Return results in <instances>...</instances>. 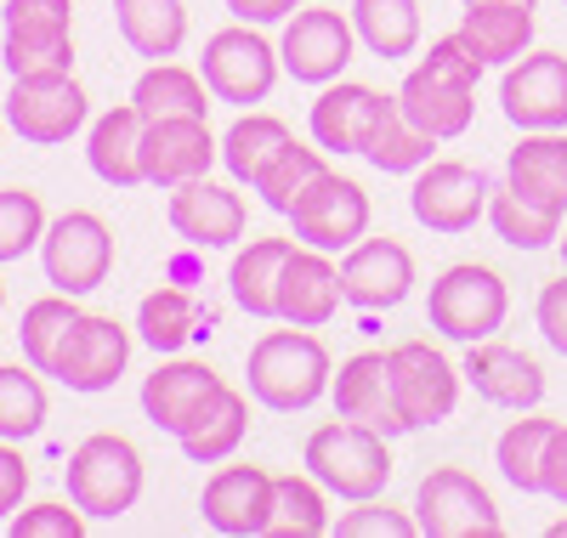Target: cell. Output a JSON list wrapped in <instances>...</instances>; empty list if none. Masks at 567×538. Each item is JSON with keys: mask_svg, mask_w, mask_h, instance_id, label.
<instances>
[{"mask_svg": "<svg viewBox=\"0 0 567 538\" xmlns=\"http://www.w3.org/2000/svg\"><path fill=\"white\" fill-rule=\"evenodd\" d=\"M483 58L471 52V40L454 29L443 40H432V52H425L409 74H403V91L398 103L403 114L437 142H454L471 131V114H477V80H483Z\"/></svg>", "mask_w": 567, "mask_h": 538, "instance_id": "6da1fadb", "label": "cell"}, {"mask_svg": "<svg viewBox=\"0 0 567 538\" xmlns=\"http://www.w3.org/2000/svg\"><path fill=\"white\" fill-rule=\"evenodd\" d=\"M250 397L272 414H307L329 385H336V363H329L323 340L312 329H267L250 346Z\"/></svg>", "mask_w": 567, "mask_h": 538, "instance_id": "7a4b0ae2", "label": "cell"}, {"mask_svg": "<svg viewBox=\"0 0 567 538\" xmlns=\"http://www.w3.org/2000/svg\"><path fill=\"white\" fill-rule=\"evenodd\" d=\"M392 436H381L374 425H358V420H336V425H318L307 436V470L341 499H381L386 482H392Z\"/></svg>", "mask_w": 567, "mask_h": 538, "instance_id": "3957f363", "label": "cell"}, {"mask_svg": "<svg viewBox=\"0 0 567 538\" xmlns=\"http://www.w3.org/2000/svg\"><path fill=\"white\" fill-rule=\"evenodd\" d=\"M511 312V289L494 267L483 261H460L432 283V301H425V318L443 340H460V346H477V340H494V329Z\"/></svg>", "mask_w": 567, "mask_h": 538, "instance_id": "277c9868", "label": "cell"}, {"mask_svg": "<svg viewBox=\"0 0 567 538\" xmlns=\"http://www.w3.org/2000/svg\"><path fill=\"white\" fill-rule=\"evenodd\" d=\"M69 499L97 521L125 516L142 499V454L114 431L85 436V443L69 454Z\"/></svg>", "mask_w": 567, "mask_h": 538, "instance_id": "5b68a950", "label": "cell"}, {"mask_svg": "<svg viewBox=\"0 0 567 538\" xmlns=\"http://www.w3.org/2000/svg\"><path fill=\"white\" fill-rule=\"evenodd\" d=\"M278 45L256 29V23H233V29H216L205 40V58H199V74L210 85L216 103H233V108H245V103H267L272 85H278Z\"/></svg>", "mask_w": 567, "mask_h": 538, "instance_id": "8992f818", "label": "cell"}, {"mask_svg": "<svg viewBox=\"0 0 567 538\" xmlns=\"http://www.w3.org/2000/svg\"><path fill=\"white\" fill-rule=\"evenodd\" d=\"M414 521L425 538H499L505 521H499V505L494 494L460 465H437L425 470L420 487H414Z\"/></svg>", "mask_w": 567, "mask_h": 538, "instance_id": "52a82bcc", "label": "cell"}, {"mask_svg": "<svg viewBox=\"0 0 567 538\" xmlns=\"http://www.w3.org/2000/svg\"><path fill=\"white\" fill-rule=\"evenodd\" d=\"M488 176L465 159H432L414 170V187H409V210L425 232H471L483 216H488Z\"/></svg>", "mask_w": 567, "mask_h": 538, "instance_id": "ba28073f", "label": "cell"}, {"mask_svg": "<svg viewBox=\"0 0 567 538\" xmlns=\"http://www.w3.org/2000/svg\"><path fill=\"white\" fill-rule=\"evenodd\" d=\"M7 120L23 142L34 148H58L85 125V91L69 69H45V74H12L7 96Z\"/></svg>", "mask_w": 567, "mask_h": 538, "instance_id": "9c48e42d", "label": "cell"}, {"mask_svg": "<svg viewBox=\"0 0 567 538\" xmlns=\"http://www.w3.org/2000/svg\"><path fill=\"white\" fill-rule=\"evenodd\" d=\"M40 261H45V278H52L63 296H91V289H103V278L114 267V232H109L103 216L69 210L45 227Z\"/></svg>", "mask_w": 567, "mask_h": 538, "instance_id": "30bf717a", "label": "cell"}, {"mask_svg": "<svg viewBox=\"0 0 567 538\" xmlns=\"http://www.w3.org/2000/svg\"><path fill=\"white\" fill-rule=\"evenodd\" d=\"M352 52H358L352 12L341 18L336 7H301L290 23H284V40H278L284 74H296L301 85H329V80H341L347 63H352Z\"/></svg>", "mask_w": 567, "mask_h": 538, "instance_id": "8fae6325", "label": "cell"}, {"mask_svg": "<svg viewBox=\"0 0 567 538\" xmlns=\"http://www.w3.org/2000/svg\"><path fill=\"white\" fill-rule=\"evenodd\" d=\"M386 358H392V385H398V408H403L409 431L443 425L460 403V369L432 340H398Z\"/></svg>", "mask_w": 567, "mask_h": 538, "instance_id": "7c38bea8", "label": "cell"}, {"mask_svg": "<svg viewBox=\"0 0 567 538\" xmlns=\"http://www.w3.org/2000/svg\"><path fill=\"white\" fill-rule=\"evenodd\" d=\"M7 69L12 74L74 69V7L69 0H7Z\"/></svg>", "mask_w": 567, "mask_h": 538, "instance_id": "4fadbf2b", "label": "cell"}, {"mask_svg": "<svg viewBox=\"0 0 567 538\" xmlns=\"http://www.w3.org/2000/svg\"><path fill=\"white\" fill-rule=\"evenodd\" d=\"M221 391H227V380H221L210 363H199V358H171V363H159L148 380H142V414H148L159 431H171L176 443H182V436L221 403Z\"/></svg>", "mask_w": 567, "mask_h": 538, "instance_id": "5bb4252c", "label": "cell"}, {"mask_svg": "<svg viewBox=\"0 0 567 538\" xmlns=\"http://www.w3.org/2000/svg\"><path fill=\"white\" fill-rule=\"evenodd\" d=\"M369 216H374L369 193L352 176H341V170H323L290 210L296 238L312 244V250H352V244L369 232Z\"/></svg>", "mask_w": 567, "mask_h": 538, "instance_id": "9a60e30c", "label": "cell"}, {"mask_svg": "<svg viewBox=\"0 0 567 538\" xmlns=\"http://www.w3.org/2000/svg\"><path fill=\"white\" fill-rule=\"evenodd\" d=\"M499 108L516 131H567V58L523 52L499 80Z\"/></svg>", "mask_w": 567, "mask_h": 538, "instance_id": "2e32d148", "label": "cell"}, {"mask_svg": "<svg viewBox=\"0 0 567 538\" xmlns=\"http://www.w3.org/2000/svg\"><path fill=\"white\" fill-rule=\"evenodd\" d=\"M125 358H131V334L103 312H80L63 334V346H58L52 374L69 391H109L125 374Z\"/></svg>", "mask_w": 567, "mask_h": 538, "instance_id": "e0dca14e", "label": "cell"}, {"mask_svg": "<svg viewBox=\"0 0 567 538\" xmlns=\"http://www.w3.org/2000/svg\"><path fill=\"white\" fill-rule=\"evenodd\" d=\"M216 159H221V142L210 136L199 114L148 120V131H142V176L154 187H182L194 176H210Z\"/></svg>", "mask_w": 567, "mask_h": 538, "instance_id": "ac0fdd59", "label": "cell"}, {"mask_svg": "<svg viewBox=\"0 0 567 538\" xmlns=\"http://www.w3.org/2000/svg\"><path fill=\"white\" fill-rule=\"evenodd\" d=\"M460 374H465V385L477 391L483 403H494V408L528 414V408L545 403V369H539L523 346H505V340H477V346H465Z\"/></svg>", "mask_w": 567, "mask_h": 538, "instance_id": "d6986e66", "label": "cell"}, {"mask_svg": "<svg viewBox=\"0 0 567 538\" xmlns=\"http://www.w3.org/2000/svg\"><path fill=\"white\" fill-rule=\"evenodd\" d=\"M171 227L182 244H194V250H227V244H239L245 238V199L233 187L210 182V176H194V182H182L171 187V205H165Z\"/></svg>", "mask_w": 567, "mask_h": 538, "instance_id": "ffe728a7", "label": "cell"}, {"mask_svg": "<svg viewBox=\"0 0 567 538\" xmlns=\"http://www.w3.org/2000/svg\"><path fill=\"white\" fill-rule=\"evenodd\" d=\"M341 289H347V301L363 307V312H392L409 301V289H414V256L403 250L398 238H358L347 261H341Z\"/></svg>", "mask_w": 567, "mask_h": 538, "instance_id": "44dd1931", "label": "cell"}, {"mask_svg": "<svg viewBox=\"0 0 567 538\" xmlns=\"http://www.w3.org/2000/svg\"><path fill=\"white\" fill-rule=\"evenodd\" d=\"M272 494H278V476H267L261 465H221L199 499L205 527L227 538H256L272 527Z\"/></svg>", "mask_w": 567, "mask_h": 538, "instance_id": "7402d4cb", "label": "cell"}, {"mask_svg": "<svg viewBox=\"0 0 567 538\" xmlns=\"http://www.w3.org/2000/svg\"><path fill=\"white\" fill-rule=\"evenodd\" d=\"M329 397H336V414H347L358 425H374L381 436H409V420L398 408V385H392V358L386 352L347 358L336 385H329Z\"/></svg>", "mask_w": 567, "mask_h": 538, "instance_id": "603a6c76", "label": "cell"}, {"mask_svg": "<svg viewBox=\"0 0 567 538\" xmlns=\"http://www.w3.org/2000/svg\"><path fill=\"white\" fill-rule=\"evenodd\" d=\"M347 289H341V267L329 261V250H290L284 261V278H278V318L296 323V329H323L329 318L341 312Z\"/></svg>", "mask_w": 567, "mask_h": 538, "instance_id": "cb8c5ba5", "label": "cell"}, {"mask_svg": "<svg viewBox=\"0 0 567 538\" xmlns=\"http://www.w3.org/2000/svg\"><path fill=\"white\" fill-rule=\"evenodd\" d=\"M381 96L363 80H329L318 85V103H312V142L323 154H363V136L381 114Z\"/></svg>", "mask_w": 567, "mask_h": 538, "instance_id": "d4e9b609", "label": "cell"}, {"mask_svg": "<svg viewBox=\"0 0 567 538\" xmlns=\"http://www.w3.org/2000/svg\"><path fill=\"white\" fill-rule=\"evenodd\" d=\"M505 182L523 199L567 216V136L561 131H523V142L505 154Z\"/></svg>", "mask_w": 567, "mask_h": 538, "instance_id": "484cf974", "label": "cell"}, {"mask_svg": "<svg viewBox=\"0 0 567 538\" xmlns=\"http://www.w3.org/2000/svg\"><path fill=\"white\" fill-rule=\"evenodd\" d=\"M460 34L471 40V52H477L483 63L511 69L534 40V7L528 0H477V7H465Z\"/></svg>", "mask_w": 567, "mask_h": 538, "instance_id": "4316f807", "label": "cell"}, {"mask_svg": "<svg viewBox=\"0 0 567 538\" xmlns=\"http://www.w3.org/2000/svg\"><path fill=\"white\" fill-rule=\"evenodd\" d=\"M290 250H296V238H250L227 267L233 307L250 312V318H278V278H284Z\"/></svg>", "mask_w": 567, "mask_h": 538, "instance_id": "83f0119b", "label": "cell"}, {"mask_svg": "<svg viewBox=\"0 0 567 538\" xmlns=\"http://www.w3.org/2000/svg\"><path fill=\"white\" fill-rule=\"evenodd\" d=\"M142 131H148V120L136 114V103H120V108H109L97 125H91L85 159H91V170H97L109 187L148 182V176H142Z\"/></svg>", "mask_w": 567, "mask_h": 538, "instance_id": "f1b7e54d", "label": "cell"}, {"mask_svg": "<svg viewBox=\"0 0 567 538\" xmlns=\"http://www.w3.org/2000/svg\"><path fill=\"white\" fill-rule=\"evenodd\" d=\"M432 148L437 136H425L398 96H381V114H374L369 136H363V159L381 170V176H414L420 165H432Z\"/></svg>", "mask_w": 567, "mask_h": 538, "instance_id": "f546056e", "label": "cell"}, {"mask_svg": "<svg viewBox=\"0 0 567 538\" xmlns=\"http://www.w3.org/2000/svg\"><path fill=\"white\" fill-rule=\"evenodd\" d=\"M114 23L136 58H176L187 40V7L182 0H114Z\"/></svg>", "mask_w": 567, "mask_h": 538, "instance_id": "4dcf8cb0", "label": "cell"}, {"mask_svg": "<svg viewBox=\"0 0 567 538\" xmlns=\"http://www.w3.org/2000/svg\"><path fill=\"white\" fill-rule=\"evenodd\" d=\"M290 142H296V131L284 125L278 114H239L227 125V136H221V165L233 170V182L256 187L267 176V165L290 148Z\"/></svg>", "mask_w": 567, "mask_h": 538, "instance_id": "1f68e13d", "label": "cell"}, {"mask_svg": "<svg viewBox=\"0 0 567 538\" xmlns=\"http://www.w3.org/2000/svg\"><path fill=\"white\" fill-rule=\"evenodd\" d=\"M561 420H545L528 408V420H511L499 431V443H494V465L499 476L516 487V494H545V448H550V436H556Z\"/></svg>", "mask_w": 567, "mask_h": 538, "instance_id": "d6a6232c", "label": "cell"}, {"mask_svg": "<svg viewBox=\"0 0 567 538\" xmlns=\"http://www.w3.org/2000/svg\"><path fill=\"white\" fill-rule=\"evenodd\" d=\"M352 29L381 63L414 58V45H420V0H352Z\"/></svg>", "mask_w": 567, "mask_h": 538, "instance_id": "836d02e7", "label": "cell"}, {"mask_svg": "<svg viewBox=\"0 0 567 538\" xmlns=\"http://www.w3.org/2000/svg\"><path fill=\"white\" fill-rule=\"evenodd\" d=\"M131 103H136L142 120H171V114H199L205 120L210 114V85H205V74L182 69V63H154L136 80Z\"/></svg>", "mask_w": 567, "mask_h": 538, "instance_id": "e575fe53", "label": "cell"}, {"mask_svg": "<svg viewBox=\"0 0 567 538\" xmlns=\"http://www.w3.org/2000/svg\"><path fill=\"white\" fill-rule=\"evenodd\" d=\"M488 227L499 232V244H511V250H523V256L550 250V244L561 238V216L534 205V199H523L511 182L488 193Z\"/></svg>", "mask_w": 567, "mask_h": 538, "instance_id": "d590c367", "label": "cell"}, {"mask_svg": "<svg viewBox=\"0 0 567 538\" xmlns=\"http://www.w3.org/2000/svg\"><path fill=\"white\" fill-rule=\"evenodd\" d=\"M136 334L148 340L154 352H182L194 334H210V329H199V307H194V296L187 289H176V283H159L154 296H142V307H136Z\"/></svg>", "mask_w": 567, "mask_h": 538, "instance_id": "8d00e7d4", "label": "cell"}, {"mask_svg": "<svg viewBox=\"0 0 567 538\" xmlns=\"http://www.w3.org/2000/svg\"><path fill=\"white\" fill-rule=\"evenodd\" d=\"M245 431H250V397L227 385V391H221V403L182 436V454L194 459V465H221V459L239 454Z\"/></svg>", "mask_w": 567, "mask_h": 538, "instance_id": "74e56055", "label": "cell"}, {"mask_svg": "<svg viewBox=\"0 0 567 538\" xmlns=\"http://www.w3.org/2000/svg\"><path fill=\"white\" fill-rule=\"evenodd\" d=\"M329 487L307 470V476H278V494H272V527L284 538H318L329 532V505H323Z\"/></svg>", "mask_w": 567, "mask_h": 538, "instance_id": "f35d334b", "label": "cell"}, {"mask_svg": "<svg viewBox=\"0 0 567 538\" xmlns=\"http://www.w3.org/2000/svg\"><path fill=\"white\" fill-rule=\"evenodd\" d=\"M329 165H323V148H307V142H290L272 165H267V176L256 182V193H261V205L267 210H278V216H290L296 210V199L323 176Z\"/></svg>", "mask_w": 567, "mask_h": 538, "instance_id": "ab89813d", "label": "cell"}, {"mask_svg": "<svg viewBox=\"0 0 567 538\" xmlns=\"http://www.w3.org/2000/svg\"><path fill=\"white\" fill-rule=\"evenodd\" d=\"M80 318V307H74V296H45V301H34L29 312H23V358H29V369H40V374H52V363H58V346H63V334H69V323Z\"/></svg>", "mask_w": 567, "mask_h": 538, "instance_id": "60d3db41", "label": "cell"}, {"mask_svg": "<svg viewBox=\"0 0 567 538\" xmlns=\"http://www.w3.org/2000/svg\"><path fill=\"white\" fill-rule=\"evenodd\" d=\"M34 374L0 369V436H7V443H23V436H34L45 425V385Z\"/></svg>", "mask_w": 567, "mask_h": 538, "instance_id": "b9f144b4", "label": "cell"}, {"mask_svg": "<svg viewBox=\"0 0 567 538\" xmlns=\"http://www.w3.org/2000/svg\"><path fill=\"white\" fill-rule=\"evenodd\" d=\"M45 238V210L29 187H7L0 193V261L29 256L34 244Z\"/></svg>", "mask_w": 567, "mask_h": 538, "instance_id": "7bdbcfd3", "label": "cell"}, {"mask_svg": "<svg viewBox=\"0 0 567 538\" xmlns=\"http://www.w3.org/2000/svg\"><path fill=\"white\" fill-rule=\"evenodd\" d=\"M336 532L341 538H414L420 521L403 516V510H392V505H381V499H358V510H347L336 521Z\"/></svg>", "mask_w": 567, "mask_h": 538, "instance_id": "ee69618b", "label": "cell"}, {"mask_svg": "<svg viewBox=\"0 0 567 538\" xmlns=\"http://www.w3.org/2000/svg\"><path fill=\"white\" fill-rule=\"evenodd\" d=\"M85 532V510L69 499V505H34L23 516H12V538H80Z\"/></svg>", "mask_w": 567, "mask_h": 538, "instance_id": "f6af8a7d", "label": "cell"}, {"mask_svg": "<svg viewBox=\"0 0 567 538\" xmlns=\"http://www.w3.org/2000/svg\"><path fill=\"white\" fill-rule=\"evenodd\" d=\"M534 318H539V334H545L550 346L567 358V272H561V278H550V283L539 289V307H534Z\"/></svg>", "mask_w": 567, "mask_h": 538, "instance_id": "bcb514c9", "label": "cell"}, {"mask_svg": "<svg viewBox=\"0 0 567 538\" xmlns=\"http://www.w3.org/2000/svg\"><path fill=\"white\" fill-rule=\"evenodd\" d=\"M23 487H29V465H23V454L7 448V436H0V516H12L23 505Z\"/></svg>", "mask_w": 567, "mask_h": 538, "instance_id": "7dc6e473", "label": "cell"}, {"mask_svg": "<svg viewBox=\"0 0 567 538\" xmlns=\"http://www.w3.org/2000/svg\"><path fill=\"white\" fill-rule=\"evenodd\" d=\"M227 12L239 18V23L267 29V23H290L301 12V0H227Z\"/></svg>", "mask_w": 567, "mask_h": 538, "instance_id": "c3c4849f", "label": "cell"}, {"mask_svg": "<svg viewBox=\"0 0 567 538\" xmlns=\"http://www.w3.org/2000/svg\"><path fill=\"white\" fill-rule=\"evenodd\" d=\"M545 494L556 505H567V425H556L550 448H545Z\"/></svg>", "mask_w": 567, "mask_h": 538, "instance_id": "681fc988", "label": "cell"}, {"mask_svg": "<svg viewBox=\"0 0 567 538\" xmlns=\"http://www.w3.org/2000/svg\"><path fill=\"white\" fill-rule=\"evenodd\" d=\"M556 250H561V267H567V227H561V238H556Z\"/></svg>", "mask_w": 567, "mask_h": 538, "instance_id": "f907efd6", "label": "cell"}, {"mask_svg": "<svg viewBox=\"0 0 567 538\" xmlns=\"http://www.w3.org/2000/svg\"><path fill=\"white\" fill-rule=\"evenodd\" d=\"M550 538H567V516H561V521H556V527H550Z\"/></svg>", "mask_w": 567, "mask_h": 538, "instance_id": "816d5d0a", "label": "cell"}, {"mask_svg": "<svg viewBox=\"0 0 567 538\" xmlns=\"http://www.w3.org/2000/svg\"><path fill=\"white\" fill-rule=\"evenodd\" d=\"M465 7H477V0H465ZM528 7H534V0H528Z\"/></svg>", "mask_w": 567, "mask_h": 538, "instance_id": "f5cc1de1", "label": "cell"}, {"mask_svg": "<svg viewBox=\"0 0 567 538\" xmlns=\"http://www.w3.org/2000/svg\"><path fill=\"white\" fill-rule=\"evenodd\" d=\"M0 301H7V289H0Z\"/></svg>", "mask_w": 567, "mask_h": 538, "instance_id": "db71d44e", "label": "cell"}, {"mask_svg": "<svg viewBox=\"0 0 567 538\" xmlns=\"http://www.w3.org/2000/svg\"><path fill=\"white\" fill-rule=\"evenodd\" d=\"M561 7H567V0H561Z\"/></svg>", "mask_w": 567, "mask_h": 538, "instance_id": "11a10c76", "label": "cell"}]
</instances>
